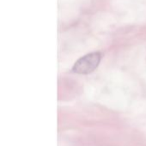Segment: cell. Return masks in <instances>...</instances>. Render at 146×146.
I'll return each instance as SVG.
<instances>
[{"label":"cell","mask_w":146,"mask_h":146,"mask_svg":"<svg viewBox=\"0 0 146 146\" xmlns=\"http://www.w3.org/2000/svg\"><path fill=\"white\" fill-rule=\"evenodd\" d=\"M101 54L99 52H92L87 54L78 59L73 66V70L78 74H88L92 72L99 64Z\"/></svg>","instance_id":"cell-1"}]
</instances>
